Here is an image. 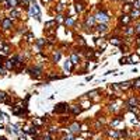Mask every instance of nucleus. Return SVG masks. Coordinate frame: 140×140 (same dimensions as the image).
<instances>
[{"label": "nucleus", "mask_w": 140, "mask_h": 140, "mask_svg": "<svg viewBox=\"0 0 140 140\" xmlns=\"http://www.w3.org/2000/svg\"><path fill=\"white\" fill-rule=\"evenodd\" d=\"M3 73H4V70H3V67L0 66V74H3Z\"/></svg>", "instance_id": "30"}, {"label": "nucleus", "mask_w": 140, "mask_h": 140, "mask_svg": "<svg viewBox=\"0 0 140 140\" xmlns=\"http://www.w3.org/2000/svg\"><path fill=\"white\" fill-rule=\"evenodd\" d=\"M1 25H3V28H6V30L10 28V27H11V20H10V18H4L3 23H1Z\"/></svg>", "instance_id": "5"}, {"label": "nucleus", "mask_w": 140, "mask_h": 140, "mask_svg": "<svg viewBox=\"0 0 140 140\" xmlns=\"http://www.w3.org/2000/svg\"><path fill=\"white\" fill-rule=\"evenodd\" d=\"M94 18H95L97 21H99V23H102V24H105V23L108 21V16L104 13V11H98L97 16L94 17Z\"/></svg>", "instance_id": "1"}, {"label": "nucleus", "mask_w": 140, "mask_h": 140, "mask_svg": "<svg viewBox=\"0 0 140 140\" xmlns=\"http://www.w3.org/2000/svg\"><path fill=\"white\" fill-rule=\"evenodd\" d=\"M10 17H13V18H16V17H18V11H16V10H13V11H11V14H10Z\"/></svg>", "instance_id": "20"}, {"label": "nucleus", "mask_w": 140, "mask_h": 140, "mask_svg": "<svg viewBox=\"0 0 140 140\" xmlns=\"http://www.w3.org/2000/svg\"><path fill=\"white\" fill-rule=\"evenodd\" d=\"M65 69H66L67 72H69V70L72 69V62H70V60H67L66 63H65Z\"/></svg>", "instance_id": "12"}, {"label": "nucleus", "mask_w": 140, "mask_h": 140, "mask_svg": "<svg viewBox=\"0 0 140 140\" xmlns=\"http://www.w3.org/2000/svg\"><path fill=\"white\" fill-rule=\"evenodd\" d=\"M70 109H72V112H73V114H80V112H81V108H79L77 105H73Z\"/></svg>", "instance_id": "6"}, {"label": "nucleus", "mask_w": 140, "mask_h": 140, "mask_svg": "<svg viewBox=\"0 0 140 140\" xmlns=\"http://www.w3.org/2000/svg\"><path fill=\"white\" fill-rule=\"evenodd\" d=\"M111 136H114V137H119V133L118 132H111Z\"/></svg>", "instance_id": "23"}, {"label": "nucleus", "mask_w": 140, "mask_h": 140, "mask_svg": "<svg viewBox=\"0 0 140 140\" xmlns=\"http://www.w3.org/2000/svg\"><path fill=\"white\" fill-rule=\"evenodd\" d=\"M31 72H32V73H35L37 76H38V74L41 73V67H34V69L31 70Z\"/></svg>", "instance_id": "15"}, {"label": "nucleus", "mask_w": 140, "mask_h": 140, "mask_svg": "<svg viewBox=\"0 0 140 140\" xmlns=\"http://www.w3.org/2000/svg\"><path fill=\"white\" fill-rule=\"evenodd\" d=\"M67 108H66V104H59L58 108H55V112H58V114H62V112H65Z\"/></svg>", "instance_id": "4"}, {"label": "nucleus", "mask_w": 140, "mask_h": 140, "mask_svg": "<svg viewBox=\"0 0 140 140\" xmlns=\"http://www.w3.org/2000/svg\"><path fill=\"white\" fill-rule=\"evenodd\" d=\"M4 97H6V95H4L3 92H0V102H1V101H4Z\"/></svg>", "instance_id": "26"}, {"label": "nucleus", "mask_w": 140, "mask_h": 140, "mask_svg": "<svg viewBox=\"0 0 140 140\" xmlns=\"http://www.w3.org/2000/svg\"><path fill=\"white\" fill-rule=\"evenodd\" d=\"M136 32H139V34H140V24L136 27Z\"/></svg>", "instance_id": "29"}, {"label": "nucleus", "mask_w": 140, "mask_h": 140, "mask_svg": "<svg viewBox=\"0 0 140 140\" xmlns=\"http://www.w3.org/2000/svg\"><path fill=\"white\" fill-rule=\"evenodd\" d=\"M73 137H74L73 134H69V136H66V137H65V139H63V140H72V139H73Z\"/></svg>", "instance_id": "25"}, {"label": "nucleus", "mask_w": 140, "mask_h": 140, "mask_svg": "<svg viewBox=\"0 0 140 140\" xmlns=\"http://www.w3.org/2000/svg\"><path fill=\"white\" fill-rule=\"evenodd\" d=\"M118 123H119V119H115V121L112 122V125H118Z\"/></svg>", "instance_id": "28"}, {"label": "nucleus", "mask_w": 140, "mask_h": 140, "mask_svg": "<svg viewBox=\"0 0 140 140\" xmlns=\"http://www.w3.org/2000/svg\"><path fill=\"white\" fill-rule=\"evenodd\" d=\"M133 85H134L136 88H140V79H136V80H134V84H133Z\"/></svg>", "instance_id": "18"}, {"label": "nucleus", "mask_w": 140, "mask_h": 140, "mask_svg": "<svg viewBox=\"0 0 140 140\" xmlns=\"http://www.w3.org/2000/svg\"><path fill=\"white\" fill-rule=\"evenodd\" d=\"M94 23H95V18L94 17H88L87 18V24L88 25H94Z\"/></svg>", "instance_id": "11"}, {"label": "nucleus", "mask_w": 140, "mask_h": 140, "mask_svg": "<svg viewBox=\"0 0 140 140\" xmlns=\"http://www.w3.org/2000/svg\"><path fill=\"white\" fill-rule=\"evenodd\" d=\"M6 67L7 69H13L14 67V62L13 60H6Z\"/></svg>", "instance_id": "8"}, {"label": "nucleus", "mask_w": 140, "mask_h": 140, "mask_svg": "<svg viewBox=\"0 0 140 140\" xmlns=\"http://www.w3.org/2000/svg\"><path fill=\"white\" fill-rule=\"evenodd\" d=\"M98 31L99 32H105V31H107V25L105 24H99L98 25Z\"/></svg>", "instance_id": "9"}, {"label": "nucleus", "mask_w": 140, "mask_h": 140, "mask_svg": "<svg viewBox=\"0 0 140 140\" xmlns=\"http://www.w3.org/2000/svg\"><path fill=\"white\" fill-rule=\"evenodd\" d=\"M112 43H115V45H121V41H119V38H114V39H111Z\"/></svg>", "instance_id": "19"}, {"label": "nucleus", "mask_w": 140, "mask_h": 140, "mask_svg": "<svg viewBox=\"0 0 140 140\" xmlns=\"http://www.w3.org/2000/svg\"><path fill=\"white\" fill-rule=\"evenodd\" d=\"M129 84H130L129 81H125V83H121V85H119V87H121V88H128V87H129Z\"/></svg>", "instance_id": "16"}, {"label": "nucleus", "mask_w": 140, "mask_h": 140, "mask_svg": "<svg viewBox=\"0 0 140 140\" xmlns=\"http://www.w3.org/2000/svg\"><path fill=\"white\" fill-rule=\"evenodd\" d=\"M76 10H77V11H81L83 10V4L81 3H76Z\"/></svg>", "instance_id": "17"}, {"label": "nucleus", "mask_w": 140, "mask_h": 140, "mask_svg": "<svg viewBox=\"0 0 140 140\" xmlns=\"http://www.w3.org/2000/svg\"><path fill=\"white\" fill-rule=\"evenodd\" d=\"M129 20H130V18L125 17V18H122V23H125V24H128V23H129Z\"/></svg>", "instance_id": "24"}, {"label": "nucleus", "mask_w": 140, "mask_h": 140, "mask_svg": "<svg viewBox=\"0 0 140 140\" xmlns=\"http://www.w3.org/2000/svg\"><path fill=\"white\" fill-rule=\"evenodd\" d=\"M134 8H136V10L140 8V0H136V1H134Z\"/></svg>", "instance_id": "22"}, {"label": "nucleus", "mask_w": 140, "mask_h": 140, "mask_svg": "<svg viewBox=\"0 0 140 140\" xmlns=\"http://www.w3.org/2000/svg\"><path fill=\"white\" fill-rule=\"evenodd\" d=\"M128 104H129V105H139V101H137L136 98H130Z\"/></svg>", "instance_id": "10"}, {"label": "nucleus", "mask_w": 140, "mask_h": 140, "mask_svg": "<svg viewBox=\"0 0 140 140\" xmlns=\"http://www.w3.org/2000/svg\"><path fill=\"white\" fill-rule=\"evenodd\" d=\"M17 3H18L17 0H8V4H10V7H16Z\"/></svg>", "instance_id": "14"}, {"label": "nucleus", "mask_w": 140, "mask_h": 140, "mask_svg": "<svg viewBox=\"0 0 140 140\" xmlns=\"http://www.w3.org/2000/svg\"><path fill=\"white\" fill-rule=\"evenodd\" d=\"M69 132H72V133H79L80 132V125L79 123H73L70 128H69Z\"/></svg>", "instance_id": "3"}, {"label": "nucleus", "mask_w": 140, "mask_h": 140, "mask_svg": "<svg viewBox=\"0 0 140 140\" xmlns=\"http://www.w3.org/2000/svg\"><path fill=\"white\" fill-rule=\"evenodd\" d=\"M139 16H140V11H139V10H133V11H132V17H133V18H137Z\"/></svg>", "instance_id": "13"}, {"label": "nucleus", "mask_w": 140, "mask_h": 140, "mask_svg": "<svg viewBox=\"0 0 140 140\" xmlns=\"http://www.w3.org/2000/svg\"><path fill=\"white\" fill-rule=\"evenodd\" d=\"M30 13H31V16H35V18H37V20H39V8H38V6H37L35 3L31 6V8H30Z\"/></svg>", "instance_id": "2"}, {"label": "nucleus", "mask_w": 140, "mask_h": 140, "mask_svg": "<svg viewBox=\"0 0 140 140\" xmlns=\"http://www.w3.org/2000/svg\"><path fill=\"white\" fill-rule=\"evenodd\" d=\"M59 59H60V53H56L55 55V60H59Z\"/></svg>", "instance_id": "27"}, {"label": "nucleus", "mask_w": 140, "mask_h": 140, "mask_svg": "<svg viewBox=\"0 0 140 140\" xmlns=\"http://www.w3.org/2000/svg\"><path fill=\"white\" fill-rule=\"evenodd\" d=\"M0 60H4V56H1V55H0Z\"/></svg>", "instance_id": "31"}, {"label": "nucleus", "mask_w": 140, "mask_h": 140, "mask_svg": "<svg viewBox=\"0 0 140 140\" xmlns=\"http://www.w3.org/2000/svg\"><path fill=\"white\" fill-rule=\"evenodd\" d=\"M73 23H74L73 18H66V24L67 25H73Z\"/></svg>", "instance_id": "21"}, {"label": "nucleus", "mask_w": 140, "mask_h": 140, "mask_svg": "<svg viewBox=\"0 0 140 140\" xmlns=\"http://www.w3.org/2000/svg\"><path fill=\"white\" fill-rule=\"evenodd\" d=\"M70 62L74 63V65H76V63H79V56H77L76 53H73V55H72V58H70Z\"/></svg>", "instance_id": "7"}]
</instances>
